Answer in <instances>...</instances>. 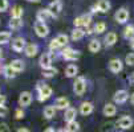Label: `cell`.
<instances>
[{"label": "cell", "mask_w": 134, "mask_h": 132, "mask_svg": "<svg viewBox=\"0 0 134 132\" xmlns=\"http://www.w3.org/2000/svg\"><path fill=\"white\" fill-rule=\"evenodd\" d=\"M37 91H39V100L40 102H44V100H47V99H49L51 97H52V89L48 86V85H41V83H39L37 85Z\"/></svg>", "instance_id": "obj_1"}, {"label": "cell", "mask_w": 134, "mask_h": 132, "mask_svg": "<svg viewBox=\"0 0 134 132\" xmlns=\"http://www.w3.org/2000/svg\"><path fill=\"white\" fill-rule=\"evenodd\" d=\"M85 90H86V81H85V78L84 77L76 78V81L73 83V91H74V94H76V95H79V97H81L82 94L85 92Z\"/></svg>", "instance_id": "obj_2"}, {"label": "cell", "mask_w": 134, "mask_h": 132, "mask_svg": "<svg viewBox=\"0 0 134 132\" xmlns=\"http://www.w3.org/2000/svg\"><path fill=\"white\" fill-rule=\"evenodd\" d=\"M61 8H63V3L60 2V0H54V2H52L49 4V7L47 9L49 11L52 17H57L60 15V12H61Z\"/></svg>", "instance_id": "obj_3"}, {"label": "cell", "mask_w": 134, "mask_h": 132, "mask_svg": "<svg viewBox=\"0 0 134 132\" xmlns=\"http://www.w3.org/2000/svg\"><path fill=\"white\" fill-rule=\"evenodd\" d=\"M35 32L39 37H47L49 34V28L45 23H40V21H36L35 23Z\"/></svg>", "instance_id": "obj_4"}, {"label": "cell", "mask_w": 134, "mask_h": 132, "mask_svg": "<svg viewBox=\"0 0 134 132\" xmlns=\"http://www.w3.org/2000/svg\"><path fill=\"white\" fill-rule=\"evenodd\" d=\"M114 20L118 24H125L129 20V11L126 8H120L114 15Z\"/></svg>", "instance_id": "obj_5"}, {"label": "cell", "mask_w": 134, "mask_h": 132, "mask_svg": "<svg viewBox=\"0 0 134 132\" xmlns=\"http://www.w3.org/2000/svg\"><path fill=\"white\" fill-rule=\"evenodd\" d=\"M63 57H64V60H66V61H76V60H79L80 53H79L77 50L72 49V48H65V49L63 50Z\"/></svg>", "instance_id": "obj_6"}, {"label": "cell", "mask_w": 134, "mask_h": 132, "mask_svg": "<svg viewBox=\"0 0 134 132\" xmlns=\"http://www.w3.org/2000/svg\"><path fill=\"white\" fill-rule=\"evenodd\" d=\"M32 102V94L29 91H23L20 94V97H19V106L21 108L23 107H28Z\"/></svg>", "instance_id": "obj_7"}, {"label": "cell", "mask_w": 134, "mask_h": 132, "mask_svg": "<svg viewBox=\"0 0 134 132\" xmlns=\"http://www.w3.org/2000/svg\"><path fill=\"white\" fill-rule=\"evenodd\" d=\"M133 124H134V120H133V118L131 116H122L121 119H118V122H117V125L121 128V129H129V128H131L133 127Z\"/></svg>", "instance_id": "obj_8"}, {"label": "cell", "mask_w": 134, "mask_h": 132, "mask_svg": "<svg viewBox=\"0 0 134 132\" xmlns=\"http://www.w3.org/2000/svg\"><path fill=\"white\" fill-rule=\"evenodd\" d=\"M39 64L43 69H49L52 67V55L51 53H43L40 55V60H39Z\"/></svg>", "instance_id": "obj_9"}, {"label": "cell", "mask_w": 134, "mask_h": 132, "mask_svg": "<svg viewBox=\"0 0 134 132\" xmlns=\"http://www.w3.org/2000/svg\"><path fill=\"white\" fill-rule=\"evenodd\" d=\"M25 40L23 39V37H16V39H13L12 40V49L15 50V52H23L24 49H25Z\"/></svg>", "instance_id": "obj_10"}, {"label": "cell", "mask_w": 134, "mask_h": 132, "mask_svg": "<svg viewBox=\"0 0 134 132\" xmlns=\"http://www.w3.org/2000/svg\"><path fill=\"white\" fill-rule=\"evenodd\" d=\"M127 99H129V92L126 90H118L116 94H114V102L118 103V104L125 103Z\"/></svg>", "instance_id": "obj_11"}, {"label": "cell", "mask_w": 134, "mask_h": 132, "mask_svg": "<svg viewBox=\"0 0 134 132\" xmlns=\"http://www.w3.org/2000/svg\"><path fill=\"white\" fill-rule=\"evenodd\" d=\"M122 67H124V64H122L118 58H113V60L109 61V69H110V71L114 73V74L120 73V71L122 70Z\"/></svg>", "instance_id": "obj_12"}, {"label": "cell", "mask_w": 134, "mask_h": 132, "mask_svg": "<svg viewBox=\"0 0 134 132\" xmlns=\"http://www.w3.org/2000/svg\"><path fill=\"white\" fill-rule=\"evenodd\" d=\"M53 106L56 107V110H66V108H69V99L65 97H60L54 100Z\"/></svg>", "instance_id": "obj_13"}, {"label": "cell", "mask_w": 134, "mask_h": 132, "mask_svg": "<svg viewBox=\"0 0 134 132\" xmlns=\"http://www.w3.org/2000/svg\"><path fill=\"white\" fill-rule=\"evenodd\" d=\"M76 116H77V110L73 108V107H69L65 110V114H64V119L66 123L69 122H74L76 120Z\"/></svg>", "instance_id": "obj_14"}, {"label": "cell", "mask_w": 134, "mask_h": 132, "mask_svg": "<svg viewBox=\"0 0 134 132\" xmlns=\"http://www.w3.org/2000/svg\"><path fill=\"white\" fill-rule=\"evenodd\" d=\"M102 112H104V115H105V116H108V118H111V116H114V115H116V112H117V107L114 106L113 103H106V104L104 106V110H102Z\"/></svg>", "instance_id": "obj_15"}, {"label": "cell", "mask_w": 134, "mask_h": 132, "mask_svg": "<svg viewBox=\"0 0 134 132\" xmlns=\"http://www.w3.org/2000/svg\"><path fill=\"white\" fill-rule=\"evenodd\" d=\"M93 110H94V107H93V103H90V102H84V103H81V106H80V112H81V115H90L92 112H93Z\"/></svg>", "instance_id": "obj_16"}, {"label": "cell", "mask_w": 134, "mask_h": 132, "mask_svg": "<svg viewBox=\"0 0 134 132\" xmlns=\"http://www.w3.org/2000/svg\"><path fill=\"white\" fill-rule=\"evenodd\" d=\"M24 52H25L27 57H35V55L37 54V52H39V46H37L36 44H28L25 46Z\"/></svg>", "instance_id": "obj_17"}, {"label": "cell", "mask_w": 134, "mask_h": 132, "mask_svg": "<svg viewBox=\"0 0 134 132\" xmlns=\"http://www.w3.org/2000/svg\"><path fill=\"white\" fill-rule=\"evenodd\" d=\"M104 41H105V45H106V46H113L114 44L117 42V34L114 33V32H109V33L105 36Z\"/></svg>", "instance_id": "obj_18"}, {"label": "cell", "mask_w": 134, "mask_h": 132, "mask_svg": "<svg viewBox=\"0 0 134 132\" xmlns=\"http://www.w3.org/2000/svg\"><path fill=\"white\" fill-rule=\"evenodd\" d=\"M49 17H52V16H51L48 9H40L39 12H37V15H36L37 21H40V23H45Z\"/></svg>", "instance_id": "obj_19"}, {"label": "cell", "mask_w": 134, "mask_h": 132, "mask_svg": "<svg viewBox=\"0 0 134 132\" xmlns=\"http://www.w3.org/2000/svg\"><path fill=\"white\" fill-rule=\"evenodd\" d=\"M97 8H98V12L106 13L110 9V2L109 0H98L97 2Z\"/></svg>", "instance_id": "obj_20"}, {"label": "cell", "mask_w": 134, "mask_h": 132, "mask_svg": "<svg viewBox=\"0 0 134 132\" xmlns=\"http://www.w3.org/2000/svg\"><path fill=\"white\" fill-rule=\"evenodd\" d=\"M9 65H11V67H12L16 73L23 71V70H24V67H25V65H24V62H23L21 60H13Z\"/></svg>", "instance_id": "obj_21"}, {"label": "cell", "mask_w": 134, "mask_h": 132, "mask_svg": "<svg viewBox=\"0 0 134 132\" xmlns=\"http://www.w3.org/2000/svg\"><path fill=\"white\" fill-rule=\"evenodd\" d=\"M79 73V67L76 66V65H68L66 66V69H65V75L68 78H73V77H76V74Z\"/></svg>", "instance_id": "obj_22"}, {"label": "cell", "mask_w": 134, "mask_h": 132, "mask_svg": "<svg viewBox=\"0 0 134 132\" xmlns=\"http://www.w3.org/2000/svg\"><path fill=\"white\" fill-rule=\"evenodd\" d=\"M8 27L12 30H17L23 27V20L21 18H11V21L8 23Z\"/></svg>", "instance_id": "obj_23"}, {"label": "cell", "mask_w": 134, "mask_h": 132, "mask_svg": "<svg viewBox=\"0 0 134 132\" xmlns=\"http://www.w3.org/2000/svg\"><path fill=\"white\" fill-rule=\"evenodd\" d=\"M84 36H85V30H84V29L76 28V29H73V32H72V40H73V41H79V40L82 39Z\"/></svg>", "instance_id": "obj_24"}, {"label": "cell", "mask_w": 134, "mask_h": 132, "mask_svg": "<svg viewBox=\"0 0 134 132\" xmlns=\"http://www.w3.org/2000/svg\"><path fill=\"white\" fill-rule=\"evenodd\" d=\"M23 12L24 11L20 5H13L12 9H11V16H12V18H21Z\"/></svg>", "instance_id": "obj_25"}, {"label": "cell", "mask_w": 134, "mask_h": 132, "mask_svg": "<svg viewBox=\"0 0 134 132\" xmlns=\"http://www.w3.org/2000/svg\"><path fill=\"white\" fill-rule=\"evenodd\" d=\"M56 115V107L54 106H47L44 108V116L45 119H52Z\"/></svg>", "instance_id": "obj_26"}, {"label": "cell", "mask_w": 134, "mask_h": 132, "mask_svg": "<svg viewBox=\"0 0 134 132\" xmlns=\"http://www.w3.org/2000/svg\"><path fill=\"white\" fill-rule=\"evenodd\" d=\"M65 129H66V132H79L80 131V124L76 120L74 122H69V123H66Z\"/></svg>", "instance_id": "obj_27"}, {"label": "cell", "mask_w": 134, "mask_h": 132, "mask_svg": "<svg viewBox=\"0 0 134 132\" xmlns=\"http://www.w3.org/2000/svg\"><path fill=\"white\" fill-rule=\"evenodd\" d=\"M100 49H101V42L98 40H92L89 42V50L92 53H97V52H100Z\"/></svg>", "instance_id": "obj_28"}, {"label": "cell", "mask_w": 134, "mask_h": 132, "mask_svg": "<svg viewBox=\"0 0 134 132\" xmlns=\"http://www.w3.org/2000/svg\"><path fill=\"white\" fill-rule=\"evenodd\" d=\"M3 71H4L5 78H8V79H11V78H15V77H16V71H15V70L11 67V65H7V66H4Z\"/></svg>", "instance_id": "obj_29"}, {"label": "cell", "mask_w": 134, "mask_h": 132, "mask_svg": "<svg viewBox=\"0 0 134 132\" xmlns=\"http://www.w3.org/2000/svg\"><path fill=\"white\" fill-rule=\"evenodd\" d=\"M124 37H125V39H133V37H134V25H126L125 27Z\"/></svg>", "instance_id": "obj_30"}, {"label": "cell", "mask_w": 134, "mask_h": 132, "mask_svg": "<svg viewBox=\"0 0 134 132\" xmlns=\"http://www.w3.org/2000/svg\"><path fill=\"white\" fill-rule=\"evenodd\" d=\"M57 73V70L54 67H49V69H43V77L44 78H52L54 77Z\"/></svg>", "instance_id": "obj_31"}, {"label": "cell", "mask_w": 134, "mask_h": 132, "mask_svg": "<svg viewBox=\"0 0 134 132\" xmlns=\"http://www.w3.org/2000/svg\"><path fill=\"white\" fill-rule=\"evenodd\" d=\"M11 40V33L9 32H0V45H4L9 42Z\"/></svg>", "instance_id": "obj_32"}, {"label": "cell", "mask_w": 134, "mask_h": 132, "mask_svg": "<svg viewBox=\"0 0 134 132\" xmlns=\"http://www.w3.org/2000/svg\"><path fill=\"white\" fill-rule=\"evenodd\" d=\"M94 33H104L105 30H106V24L104 23V21H100V23H97L94 25Z\"/></svg>", "instance_id": "obj_33"}, {"label": "cell", "mask_w": 134, "mask_h": 132, "mask_svg": "<svg viewBox=\"0 0 134 132\" xmlns=\"http://www.w3.org/2000/svg\"><path fill=\"white\" fill-rule=\"evenodd\" d=\"M56 40H57V42L60 44V46H65L68 44V41H69V37L66 34H59L56 37Z\"/></svg>", "instance_id": "obj_34"}, {"label": "cell", "mask_w": 134, "mask_h": 132, "mask_svg": "<svg viewBox=\"0 0 134 132\" xmlns=\"http://www.w3.org/2000/svg\"><path fill=\"white\" fill-rule=\"evenodd\" d=\"M125 64L129 65V66H133L134 65V53H129L125 58Z\"/></svg>", "instance_id": "obj_35"}, {"label": "cell", "mask_w": 134, "mask_h": 132, "mask_svg": "<svg viewBox=\"0 0 134 132\" xmlns=\"http://www.w3.org/2000/svg\"><path fill=\"white\" fill-rule=\"evenodd\" d=\"M92 21V15H82V27H88Z\"/></svg>", "instance_id": "obj_36"}, {"label": "cell", "mask_w": 134, "mask_h": 132, "mask_svg": "<svg viewBox=\"0 0 134 132\" xmlns=\"http://www.w3.org/2000/svg\"><path fill=\"white\" fill-rule=\"evenodd\" d=\"M59 48H61V46H60V44L57 42V40H56V39H53V40L51 41V44H49V50H51V52H53V50H57Z\"/></svg>", "instance_id": "obj_37"}, {"label": "cell", "mask_w": 134, "mask_h": 132, "mask_svg": "<svg viewBox=\"0 0 134 132\" xmlns=\"http://www.w3.org/2000/svg\"><path fill=\"white\" fill-rule=\"evenodd\" d=\"M9 110L5 107V106H0V118H5L8 115Z\"/></svg>", "instance_id": "obj_38"}, {"label": "cell", "mask_w": 134, "mask_h": 132, "mask_svg": "<svg viewBox=\"0 0 134 132\" xmlns=\"http://www.w3.org/2000/svg\"><path fill=\"white\" fill-rule=\"evenodd\" d=\"M8 8V0H0V12H4Z\"/></svg>", "instance_id": "obj_39"}, {"label": "cell", "mask_w": 134, "mask_h": 132, "mask_svg": "<svg viewBox=\"0 0 134 132\" xmlns=\"http://www.w3.org/2000/svg\"><path fill=\"white\" fill-rule=\"evenodd\" d=\"M15 116H16V119H23V118H24V111H23V108H17V110L15 111Z\"/></svg>", "instance_id": "obj_40"}, {"label": "cell", "mask_w": 134, "mask_h": 132, "mask_svg": "<svg viewBox=\"0 0 134 132\" xmlns=\"http://www.w3.org/2000/svg\"><path fill=\"white\" fill-rule=\"evenodd\" d=\"M9 127L7 123H0V132H9Z\"/></svg>", "instance_id": "obj_41"}, {"label": "cell", "mask_w": 134, "mask_h": 132, "mask_svg": "<svg viewBox=\"0 0 134 132\" xmlns=\"http://www.w3.org/2000/svg\"><path fill=\"white\" fill-rule=\"evenodd\" d=\"M5 97L4 95H0V106H4V103H5Z\"/></svg>", "instance_id": "obj_42"}, {"label": "cell", "mask_w": 134, "mask_h": 132, "mask_svg": "<svg viewBox=\"0 0 134 132\" xmlns=\"http://www.w3.org/2000/svg\"><path fill=\"white\" fill-rule=\"evenodd\" d=\"M16 132H29V129H28V128H24V127H21V128H19Z\"/></svg>", "instance_id": "obj_43"}, {"label": "cell", "mask_w": 134, "mask_h": 132, "mask_svg": "<svg viewBox=\"0 0 134 132\" xmlns=\"http://www.w3.org/2000/svg\"><path fill=\"white\" fill-rule=\"evenodd\" d=\"M129 81H130L131 83H134V73H133V74L130 75V77H129Z\"/></svg>", "instance_id": "obj_44"}, {"label": "cell", "mask_w": 134, "mask_h": 132, "mask_svg": "<svg viewBox=\"0 0 134 132\" xmlns=\"http://www.w3.org/2000/svg\"><path fill=\"white\" fill-rule=\"evenodd\" d=\"M44 132H54V129H53L52 127H48V128H47V129H45Z\"/></svg>", "instance_id": "obj_45"}, {"label": "cell", "mask_w": 134, "mask_h": 132, "mask_svg": "<svg viewBox=\"0 0 134 132\" xmlns=\"http://www.w3.org/2000/svg\"><path fill=\"white\" fill-rule=\"evenodd\" d=\"M130 46L134 49V37H133V39H130Z\"/></svg>", "instance_id": "obj_46"}, {"label": "cell", "mask_w": 134, "mask_h": 132, "mask_svg": "<svg viewBox=\"0 0 134 132\" xmlns=\"http://www.w3.org/2000/svg\"><path fill=\"white\" fill-rule=\"evenodd\" d=\"M130 102H131V103L134 104V92H133L131 95H130Z\"/></svg>", "instance_id": "obj_47"}, {"label": "cell", "mask_w": 134, "mask_h": 132, "mask_svg": "<svg viewBox=\"0 0 134 132\" xmlns=\"http://www.w3.org/2000/svg\"><path fill=\"white\" fill-rule=\"evenodd\" d=\"M57 132H66V129H65V128H61V129H59Z\"/></svg>", "instance_id": "obj_48"}, {"label": "cell", "mask_w": 134, "mask_h": 132, "mask_svg": "<svg viewBox=\"0 0 134 132\" xmlns=\"http://www.w3.org/2000/svg\"><path fill=\"white\" fill-rule=\"evenodd\" d=\"M3 57V52H2V49H0V58Z\"/></svg>", "instance_id": "obj_49"}, {"label": "cell", "mask_w": 134, "mask_h": 132, "mask_svg": "<svg viewBox=\"0 0 134 132\" xmlns=\"http://www.w3.org/2000/svg\"><path fill=\"white\" fill-rule=\"evenodd\" d=\"M28 2H40V0H28Z\"/></svg>", "instance_id": "obj_50"}]
</instances>
